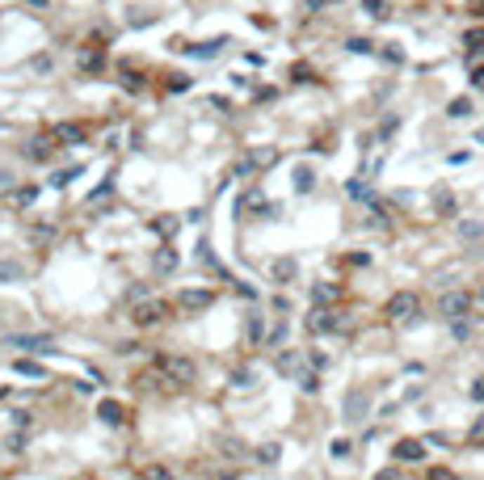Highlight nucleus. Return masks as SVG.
Segmentation results:
<instances>
[{
    "label": "nucleus",
    "mask_w": 484,
    "mask_h": 480,
    "mask_svg": "<svg viewBox=\"0 0 484 480\" xmlns=\"http://www.w3.org/2000/svg\"><path fill=\"white\" fill-rule=\"evenodd\" d=\"M4 447H8V451H21V447H25V434H21V430H17V434H8V443H4Z\"/></svg>",
    "instance_id": "bb28decb"
},
{
    "label": "nucleus",
    "mask_w": 484,
    "mask_h": 480,
    "mask_svg": "<svg viewBox=\"0 0 484 480\" xmlns=\"http://www.w3.org/2000/svg\"><path fill=\"white\" fill-rule=\"evenodd\" d=\"M472 84H476V89H484V63H476V67H472Z\"/></svg>",
    "instance_id": "473e14b6"
},
{
    "label": "nucleus",
    "mask_w": 484,
    "mask_h": 480,
    "mask_svg": "<svg viewBox=\"0 0 484 480\" xmlns=\"http://www.w3.org/2000/svg\"><path fill=\"white\" fill-rule=\"evenodd\" d=\"M156 270H160V274H173V270H177V253H173V249H160V253H156Z\"/></svg>",
    "instance_id": "4468645a"
},
{
    "label": "nucleus",
    "mask_w": 484,
    "mask_h": 480,
    "mask_svg": "<svg viewBox=\"0 0 484 480\" xmlns=\"http://www.w3.org/2000/svg\"><path fill=\"white\" fill-rule=\"evenodd\" d=\"M472 401H480V405H484V375H480V380H472Z\"/></svg>",
    "instance_id": "7c9ffc66"
},
{
    "label": "nucleus",
    "mask_w": 484,
    "mask_h": 480,
    "mask_svg": "<svg viewBox=\"0 0 484 480\" xmlns=\"http://www.w3.org/2000/svg\"><path fill=\"white\" fill-rule=\"evenodd\" d=\"M143 480H173V472L160 468V464H152V468H143Z\"/></svg>",
    "instance_id": "5701e85b"
},
{
    "label": "nucleus",
    "mask_w": 484,
    "mask_h": 480,
    "mask_svg": "<svg viewBox=\"0 0 484 480\" xmlns=\"http://www.w3.org/2000/svg\"><path fill=\"white\" fill-rule=\"evenodd\" d=\"M274 278H278V283L295 278V261H274Z\"/></svg>",
    "instance_id": "412c9836"
},
{
    "label": "nucleus",
    "mask_w": 484,
    "mask_h": 480,
    "mask_svg": "<svg viewBox=\"0 0 484 480\" xmlns=\"http://www.w3.org/2000/svg\"><path fill=\"white\" fill-rule=\"evenodd\" d=\"M13 371H17V375H34V380H42V375H46V371H42L38 363H30V358H17V363H13Z\"/></svg>",
    "instance_id": "dca6fc26"
},
{
    "label": "nucleus",
    "mask_w": 484,
    "mask_h": 480,
    "mask_svg": "<svg viewBox=\"0 0 484 480\" xmlns=\"http://www.w3.org/2000/svg\"><path fill=\"white\" fill-rule=\"evenodd\" d=\"M350 51H354V55H371L375 42H367V38H350Z\"/></svg>",
    "instance_id": "b1692460"
},
{
    "label": "nucleus",
    "mask_w": 484,
    "mask_h": 480,
    "mask_svg": "<svg viewBox=\"0 0 484 480\" xmlns=\"http://www.w3.org/2000/svg\"><path fill=\"white\" fill-rule=\"evenodd\" d=\"M30 4H34V8H42V4H46V0H30Z\"/></svg>",
    "instance_id": "c9c22d12"
},
{
    "label": "nucleus",
    "mask_w": 484,
    "mask_h": 480,
    "mask_svg": "<svg viewBox=\"0 0 484 480\" xmlns=\"http://www.w3.org/2000/svg\"><path fill=\"white\" fill-rule=\"evenodd\" d=\"M375 480H400V468H384V472H375Z\"/></svg>",
    "instance_id": "2f4dec72"
},
{
    "label": "nucleus",
    "mask_w": 484,
    "mask_h": 480,
    "mask_svg": "<svg viewBox=\"0 0 484 480\" xmlns=\"http://www.w3.org/2000/svg\"><path fill=\"white\" fill-rule=\"evenodd\" d=\"M468 443H472V447H484V409H480V417H472V430H468Z\"/></svg>",
    "instance_id": "f3484780"
},
{
    "label": "nucleus",
    "mask_w": 484,
    "mask_h": 480,
    "mask_svg": "<svg viewBox=\"0 0 484 480\" xmlns=\"http://www.w3.org/2000/svg\"><path fill=\"white\" fill-rule=\"evenodd\" d=\"M438 316H447L451 325L468 320V316H472V295H468V291H447V295L438 299Z\"/></svg>",
    "instance_id": "20e7f679"
},
{
    "label": "nucleus",
    "mask_w": 484,
    "mask_h": 480,
    "mask_svg": "<svg viewBox=\"0 0 484 480\" xmlns=\"http://www.w3.org/2000/svg\"><path fill=\"white\" fill-rule=\"evenodd\" d=\"M480 304H484V291H480Z\"/></svg>",
    "instance_id": "4c0bfd02"
},
{
    "label": "nucleus",
    "mask_w": 484,
    "mask_h": 480,
    "mask_svg": "<svg viewBox=\"0 0 484 480\" xmlns=\"http://www.w3.org/2000/svg\"><path fill=\"white\" fill-rule=\"evenodd\" d=\"M447 114H451V118H468V114H472V97H455V101L447 105Z\"/></svg>",
    "instance_id": "2eb2a0df"
},
{
    "label": "nucleus",
    "mask_w": 484,
    "mask_h": 480,
    "mask_svg": "<svg viewBox=\"0 0 484 480\" xmlns=\"http://www.w3.org/2000/svg\"><path fill=\"white\" fill-rule=\"evenodd\" d=\"M388 320H396V325H409V320H417L421 316V299H417V291H396L392 299H388Z\"/></svg>",
    "instance_id": "f03ea898"
},
{
    "label": "nucleus",
    "mask_w": 484,
    "mask_h": 480,
    "mask_svg": "<svg viewBox=\"0 0 484 480\" xmlns=\"http://www.w3.org/2000/svg\"><path fill=\"white\" fill-rule=\"evenodd\" d=\"M219 480H236V476H219Z\"/></svg>",
    "instance_id": "e433bc0d"
},
{
    "label": "nucleus",
    "mask_w": 484,
    "mask_h": 480,
    "mask_svg": "<svg viewBox=\"0 0 484 480\" xmlns=\"http://www.w3.org/2000/svg\"><path fill=\"white\" fill-rule=\"evenodd\" d=\"M426 480H459V476H455L451 468H430V472H426Z\"/></svg>",
    "instance_id": "393cba45"
},
{
    "label": "nucleus",
    "mask_w": 484,
    "mask_h": 480,
    "mask_svg": "<svg viewBox=\"0 0 484 480\" xmlns=\"http://www.w3.org/2000/svg\"><path fill=\"white\" fill-rule=\"evenodd\" d=\"M312 295H316V304H325V299L337 295V287H312Z\"/></svg>",
    "instance_id": "a878e982"
},
{
    "label": "nucleus",
    "mask_w": 484,
    "mask_h": 480,
    "mask_svg": "<svg viewBox=\"0 0 484 480\" xmlns=\"http://www.w3.org/2000/svg\"><path fill=\"white\" fill-rule=\"evenodd\" d=\"M312 181H316V177H312V169H299V173H295V190H299V194H308V190H312Z\"/></svg>",
    "instance_id": "aec40b11"
},
{
    "label": "nucleus",
    "mask_w": 484,
    "mask_h": 480,
    "mask_svg": "<svg viewBox=\"0 0 484 480\" xmlns=\"http://www.w3.org/2000/svg\"><path fill=\"white\" fill-rule=\"evenodd\" d=\"M4 186H8V173H4V169H0V190H4Z\"/></svg>",
    "instance_id": "f704fd0d"
},
{
    "label": "nucleus",
    "mask_w": 484,
    "mask_h": 480,
    "mask_svg": "<svg viewBox=\"0 0 484 480\" xmlns=\"http://www.w3.org/2000/svg\"><path fill=\"white\" fill-rule=\"evenodd\" d=\"M257 207H261V211L270 207V202H266V194H257V190H253V194H244V202H240V211H257Z\"/></svg>",
    "instance_id": "6ab92c4d"
},
{
    "label": "nucleus",
    "mask_w": 484,
    "mask_h": 480,
    "mask_svg": "<svg viewBox=\"0 0 484 480\" xmlns=\"http://www.w3.org/2000/svg\"><path fill=\"white\" fill-rule=\"evenodd\" d=\"M333 455H337V460H346V455H350V443H346V439H337V443H333Z\"/></svg>",
    "instance_id": "c756f323"
},
{
    "label": "nucleus",
    "mask_w": 484,
    "mask_h": 480,
    "mask_svg": "<svg viewBox=\"0 0 484 480\" xmlns=\"http://www.w3.org/2000/svg\"><path fill=\"white\" fill-rule=\"evenodd\" d=\"M51 139H55V135H38V139H30V152H25V156H30V160H38V164H42V160H51V156H55Z\"/></svg>",
    "instance_id": "1a4fd4ad"
},
{
    "label": "nucleus",
    "mask_w": 484,
    "mask_h": 480,
    "mask_svg": "<svg viewBox=\"0 0 484 480\" xmlns=\"http://www.w3.org/2000/svg\"><path fill=\"white\" fill-rule=\"evenodd\" d=\"M392 455H396V464H421L426 460V443L421 439H400L392 447Z\"/></svg>",
    "instance_id": "39448f33"
},
{
    "label": "nucleus",
    "mask_w": 484,
    "mask_h": 480,
    "mask_svg": "<svg viewBox=\"0 0 484 480\" xmlns=\"http://www.w3.org/2000/svg\"><path fill=\"white\" fill-rule=\"evenodd\" d=\"M156 371H160V380L164 384H173V388H185V384H194V358H185V354H156Z\"/></svg>",
    "instance_id": "f257e3e1"
},
{
    "label": "nucleus",
    "mask_w": 484,
    "mask_h": 480,
    "mask_svg": "<svg viewBox=\"0 0 484 480\" xmlns=\"http://www.w3.org/2000/svg\"><path fill=\"white\" fill-rule=\"evenodd\" d=\"M13 274H17V266H13V261H0V278H13Z\"/></svg>",
    "instance_id": "72a5a7b5"
},
{
    "label": "nucleus",
    "mask_w": 484,
    "mask_h": 480,
    "mask_svg": "<svg viewBox=\"0 0 484 480\" xmlns=\"http://www.w3.org/2000/svg\"><path fill=\"white\" fill-rule=\"evenodd\" d=\"M464 42H468V51H476V46H480V42H484V30H472V34H468Z\"/></svg>",
    "instance_id": "cd10ccee"
},
{
    "label": "nucleus",
    "mask_w": 484,
    "mask_h": 480,
    "mask_svg": "<svg viewBox=\"0 0 484 480\" xmlns=\"http://www.w3.org/2000/svg\"><path fill=\"white\" fill-rule=\"evenodd\" d=\"M434 207H438V215H455V194L451 190H434Z\"/></svg>",
    "instance_id": "ddd939ff"
},
{
    "label": "nucleus",
    "mask_w": 484,
    "mask_h": 480,
    "mask_svg": "<svg viewBox=\"0 0 484 480\" xmlns=\"http://www.w3.org/2000/svg\"><path fill=\"white\" fill-rule=\"evenodd\" d=\"M211 304H215V295L202 291V287H198V291H181V308H185V312H202V308H211Z\"/></svg>",
    "instance_id": "0eeeda50"
},
{
    "label": "nucleus",
    "mask_w": 484,
    "mask_h": 480,
    "mask_svg": "<svg viewBox=\"0 0 484 480\" xmlns=\"http://www.w3.org/2000/svg\"><path fill=\"white\" fill-rule=\"evenodd\" d=\"M257 460H261V464H278V443H266V447L257 451Z\"/></svg>",
    "instance_id": "4be33fe9"
},
{
    "label": "nucleus",
    "mask_w": 484,
    "mask_h": 480,
    "mask_svg": "<svg viewBox=\"0 0 484 480\" xmlns=\"http://www.w3.org/2000/svg\"><path fill=\"white\" fill-rule=\"evenodd\" d=\"M308 325H312V333H337V329H346L341 312H325V308H316Z\"/></svg>",
    "instance_id": "423d86ee"
},
{
    "label": "nucleus",
    "mask_w": 484,
    "mask_h": 480,
    "mask_svg": "<svg viewBox=\"0 0 484 480\" xmlns=\"http://www.w3.org/2000/svg\"><path fill=\"white\" fill-rule=\"evenodd\" d=\"M278 371H282V375H291V371H299V354H295V350H287V354H278Z\"/></svg>",
    "instance_id": "a211bd4d"
},
{
    "label": "nucleus",
    "mask_w": 484,
    "mask_h": 480,
    "mask_svg": "<svg viewBox=\"0 0 484 480\" xmlns=\"http://www.w3.org/2000/svg\"><path fill=\"white\" fill-rule=\"evenodd\" d=\"M13 346H17V350H51L55 342L42 333V337H13Z\"/></svg>",
    "instance_id": "f8f14e48"
},
{
    "label": "nucleus",
    "mask_w": 484,
    "mask_h": 480,
    "mask_svg": "<svg viewBox=\"0 0 484 480\" xmlns=\"http://www.w3.org/2000/svg\"><path fill=\"white\" fill-rule=\"evenodd\" d=\"M55 139H59V143H80L84 131H80L76 122H59V127H55Z\"/></svg>",
    "instance_id": "9b49d317"
},
{
    "label": "nucleus",
    "mask_w": 484,
    "mask_h": 480,
    "mask_svg": "<svg viewBox=\"0 0 484 480\" xmlns=\"http://www.w3.org/2000/svg\"><path fill=\"white\" fill-rule=\"evenodd\" d=\"M97 417H101L105 426H122V422H126V409H122L118 401H101V405H97Z\"/></svg>",
    "instance_id": "6e6552de"
},
{
    "label": "nucleus",
    "mask_w": 484,
    "mask_h": 480,
    "mask_svg": "<svg viewBox=\"0 0 484 480\" xmlns=\"http://www.w3.org/2000/svg\"><path fill=\"white\" fill-rule=\"evenodd\" d=\"M105 67V51H80V72H101Z\"/></svg>",
    "instance_id": "9d476101"
},
{
    "label": "nucleus",
    "mask_w": 484,
    "mask_h": 480,
    "mask_svg": "<svg viewBox=\"0 0 484 480\" xmlns=\"http://www.w3.org/2000/svg\"><path fill=\"white\" fill-rule=\"evenodd\" d=\"M13 198H17V202H21V207H25V202H34V186H25V190H17V194H13Z\"/></svg>",
    "instance_id": "c85d7f7f"
},
{
    "label": "nucleus",
    "mask_w": 484,
    "mask_h": 480,
    "mask_svg": "<svg viewBox=\"0 0 484 480\" xmlns=\"http://www.w3.org/2000/svg\"><path fill=\"white\" fill-rule=\"evenodd\" d=\"M131 320H135L139 329H156V325L169 320V304H164V299H135Z\"/></svg>",
    "instance_id": "7ed1b4c3"
}]
</instances>
